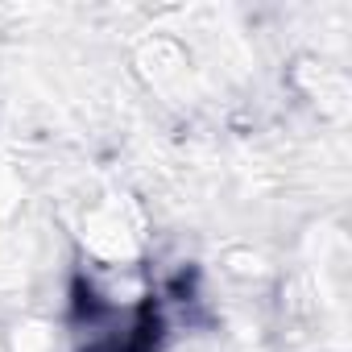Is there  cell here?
Wrapping results in <instances>:
<instances>
[{
  "mask_svg": "<svg viewBox=\"0 0 352 352\" xmlns=\"http://www.w3.org/2000/svg\"><path fill=\"white\" fill-rule=\"evenodd\" d=\"M170 315L153 282H137L133 294L104 274H87L75 286V340L79 352H162Z\"/></svg>",
  "mask_w": 352,
  "mask_h": 352,
  "instance_id": "1",
  "label": "cell"
}]
</instances>
